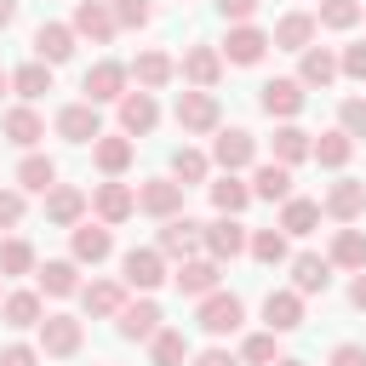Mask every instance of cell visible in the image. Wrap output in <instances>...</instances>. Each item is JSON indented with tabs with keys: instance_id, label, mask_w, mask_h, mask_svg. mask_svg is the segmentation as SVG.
I'll return each mask as SVG.
<instances>
[{
	"instance_id": "36",
	"label": "cell",
	"mask_w": 366,
	"mask_h": 366,
	"mask_svg": "<svg viewBox=\"0 0 366 366\" xmlns=\"http://www.w3.org/2000/svg\"><path fill=\"white\" fill-rule=\"evenodd\" d=\"M212 206H217V212H229V217H240V212L252 206V183H246L240 172H223V177L212 183Z\"/></svg>"
},
{
	"instance_id": "41",
	"label": "cell",
	"mask_w": 366,
	"mask_h": 366,
	"mask_svg": "<svg viewBox=\"0 0 366 366\" xmlns=\"http://www.w3.org/2000/svg\"><path fill=\"white\" fill-rule=\"evenodd\" d=\"M246 252H252L263 269H274V263L292 257V252H286V229H252V234H246Z\"/></svg>"
},
{
	"instance_id": "55",
	"label": "cell",
	"mask_w": 366,
	"mask_h": 366,
	"mask_svg": "<svg viewBox=\"0 0 366 366\" xmlns=\"http://www.w3.org/2000/svg\"><path fill=\"white\" fill-rule=\"evenodd\" d=\"M349 303L366 315V269H355V280H349Z\"/></svg>"
},
{
	"instance_id": "18",
	"label": "cell",
	"mask_w": 366,
	"mask_h": 366,
	"mask_svg": "<svg viewBox=\"0 0 366 366\" xmlns=\"http://www.w3.org/2000/svg\"><path fill=\"white\" fill-rule=\"evenodd\" d=\"M320 212H326V217H337V223H355V217L366 212V183H360V177H337V183L326 189Z\"/></svg>"
},
{
	"instance_id": "57",
	"label": "cell",
	"mask_w": 366,
	"mask_h": 366,
	"mask_svg": "<svg viewBox=\"0 0 366 366\" xmlns=\"http://www.w3.org/2000/svg\"><path fill=\"white\" fill-rule=\"evenodd\" d=\"M269 366H303V360H292V355H274V360H269Z\"/></svg>"
},
{
	"instance_id": "9",
	"label": "cell",
	"mask_w": 366,
	"mask_h": 366,
	"mask_svg": "<svg viewBox=\"0 0 366 366\" xmlns=\"http://www.w3.org/2000/svg\"><path fill=\"white\" fill-rule=\"evenodd\" d=\"M252 160H257V137H252L246 126H229V132L212 137V166H223V172H246Z\"/></svg>"
},
{
	"instance_id": "43",
	"label": "cell",
	"mask_w": 366,
	"mask_h": 366,
	"mask_svg": "<svg viewBox=\"0 0 366 366\" xmlns=\"http://www.w3.org/2000/svg\"><path fill=\"white\" fill-rule=\"evenodd\" d=\"M34 263H40V257H34L29 240H17V234L0 240V280H6V274H34Z\"/></svg>"
},
{
	"instance_id": "32",
	"label": "cell",
	"mask_w": 366,
	"mask_h": 366,
	"mask_svg": "<svg viewBox=\"0 0 366 366\" xmlns=\"http://www.w3.org/2000/svg\"><path fill=\"white\" fill-rule=\"evenodd\" d=\"M349 154H355V137L337 126V132H320L315 143H309V160H320L326 172H343L349 166Z\"/></svg>"
},
{
	"instance_id": "59",
	"label": "cell",
	"mask_w": 366,
	"mask_h": 366,
	"mask_svg": "<svg viewBox=\"0 0 366 366\" xmlns=\"http://www.w3.org/2000/svg\"><path fill=\"white\" fill-rule=\"evenodd\" d=\"M360 17H366V6H360Z\"/></svg>"
},
{
	"instance_id": "13",
	"label": "cell",
	"mask_w": 366,
	"mask_h": 366,
	"mask_svg": "<svg viewBox=\"0 0 366 366\" xmlns=\"http://www.w3.org/2000/svg\"><path fill=\"white\" fill-rule=\"evenodd\" d=\"M137 212H149V217H177L183 212V183L177 177H149V183H137Z\"/></svg>"
},
{
	"instance_id": "17",
	"label": "cell",
	"mask_w": 366,
	"mask_h": 366,
	"mask_svg": "<svg viewBox=\"0 0 366 366\" xmlns=\"http://www.w3.org/2000/svg\"><path fill=\"white\" fill-rule=\"evenodd\" d=\"M69 29H74V34H86L92 46H109L120 23H114L109 0H80V6H74V23H69Z\"/></svg>"
},
{
	"instance_id": "51",
	"label": "cell",
	"mask_w": 366,
	"mask_h": 366,
	"mask_svg": "<svg viewBox=\"0 0 366 366\" xmlns=\"http://www.w3.org/2000/svg\"><path fill=\"white\" fill-rule=\"evenodd\" d=\"M217 17L223 23H252L257 17V0H217Z\"/></svg>"
},
{
	"instance_id": "40",
	"label": "cell",
	"mask_w": 366,
	"mask_h": 366,
	"mask_svg": "<svg viewBox=\"0 0 366 366\" xmlns=\"http://www.w3.org/2000/svg\"><path fill=\"white\" fill-rule=\"evenodd\" d=\"M315 223H320V200H297V194L280 200V229L286 234H315Z\"/></svg>"
},
{
	"instance_id": "33",
	"label": "cell",
	"mask_w": 366,
	"mask_h": 366,
	"mask_svg": "<svg viewBox=\"0 0 366 366\" xmlns=\"http://www.w3.org/2000/svg\"><path fill=\"white\" fill-rule=\"evenodd\" d=\"M172 74H177V63H172L166 51H137V63H132V80H137L143 92H160V86H172Z\"/></svg>"
},
{
	"instance_id": "30",
	"label": "cell",
	"mask_w": 366,
	"mask_h": 366,
	"mask_svg": "<svg viewBox=\"0 0 366 366\" xmlns=\"http://www.w3.org/2000/svg\"><path fill=\"white\" fill-rule=\"evenodd\" d=\"M40 315H46L40 292H6V297H0V320H6L11 332H29V326H40Z\"/></svg>"
},
{
	"instance_id": "19",
	"label": "cell",
	"mask_w": 366,
	"mask_h": 366,
	"mask_svg": "<svg viewBox=\"0 0 366 366\" xmlns=\"http://www.w3.org/2000/svg\"><path fill=\"white\" fill-rule=\"evenodd\" d=\"M69 252H74V263H103L109 252H114V234H109V223H74L69 229Z\"/></svg>"
},
{
	"instance_id": "31",
	"label": "cell",
	"mask_w": 366,
	"mask_h": 366,
	"mask_svg": "<svg viewBox=\"0 0 366 366\" xmlns=\"http://www.w3.org/2000/svg\"><path fill=\"white\" fill-rule=\"evenodd\" d=\"M297 80H303V86H320V92H326V86L337 80V51H332V46H303Z\"/></svg>"
},
{
	"instance_id": "35",
	"label": "cell",
	"mask_w": 366,
	"mask_h": 366,
	"mask_svg": "<svg viewBox=\"0 0 366 366\" xmlns=\"http://www.w3.org/2000/svg\"><path fill=\"white\" fill-rule=\"evenodd\" d=\"M51 183H57V160L51 154H23L17 160V189L23 194H46Z\"/></svg>"
},
{
	"instance_id": "14",
	"label": "cell",
	"mask_w": 366,
	"mask_h": 366,
	"mask_svg": "<svg viewBox=\"0 0 366 366\" xmlns=\"http://www.w3.org/2000/svg\"><path fill=\"white\" fill-rule=\"evenodd\" d=\"M177 74H183L189 86H200V92H212V86L223 80V51L200 40V46H189V51H183V63H177Z\"/></svg>"
},
{
	"instance_id": "12",
	"label": "cell",
	"mask_w": 366,
	"mask_h": 366,
	"mask_svg": "<svg viewBox=\"0 0 366 366\" xmlns=\"http://www.w3.org/2000/svg\"><path fill=\"white\" fill-rule=\"evenodd\" d=\"M114 109H120V132H126V137H149V132L160 126V103H154V92H143V86L126 92Z\"/></svg>"
},
{
	"instance_id": "37",
	"label": "cell",
	"mask_w": 366,
	"mask_h": 366,
	"mask_svg": "<svg viewBox=\"0 0 366 366\" xmlns=\"http://www.w3.org/2000/svg\"><path fill=\"white\" fill-rule=\"evenodd\" d=\"M326 263L332 269H366V229H337Z\"/></svg>"
},
{
	"instance_id": "7",
	"label": "cell",
	"mask_w": 366,
	"mask_h": 366,
	"mask_svg": "<svg viewBox=\"0 0 366 366\" xmlns=\"http://www.w3.org/2000/svg\"><path fill=\"white\" fill-rule=\"evenodd\" d=\"M160 320H166V315H160V303L143 292L137 303H120V315H114V332H120L126 343H149V337L160 332Z\"/></svg>"
},
{
	"instance_id": "42",
	"label": "cell",
	"mask_w": 366,
	"mask_h": 366,
	"mask_svg": "<svg viewBox=\"0 0 366 366\" xmlns=\"http://www.w3.org/2000/svg\"><path fill=\"white\" fill-rule=\"evenodd\" d=\"M11 92H17L23 103L46 97V92H51V63H40V57H34V63H23V69L11 74Z\"/></svg>"
},
{
	"instance_id": "1",
	"label": "cell",
	"mask_w": 366,
	"mask_h": 366,
	"mask_svg": "<svg viewBox=\"0 0 366 366\" xmlns=\"http://www.w3.org/2000/svg\"><path fill=\"white\" fill-rule=\"evenodd\" d=\"M194 320H200V332H206V337H229V332H240L246 303H240L234 292H206V297H200V309H194Z\"/></svg>"
},
{
	"instance_id": "20",
	"label": "cell",
	"mask_w": 366,
	"mask_h": 366,
	"mask_svg": "<svg viewBox=\"0 0 366 366\" xmlns=\"http://www.w3.org/2000/svg\"><path fill=\"white\" fill-rule=\"evenodd\" d=\"M103 132V114H97V103H69V109H57V137H69V143H92Z\"/></svg>"
},
{
	"instance_id": "45",
	"label": "cell",
	"mask_w": 366,
	"mask_h": 366,
	"mask_svg": "<svg viewBox=\"0 0 366 366\" xmlns=\"http://www.w3.org/2000/svg\"><path fill=\"white\" fill-rule=\"evenodd\" d=\"M315 23H320V29H355V23H360V0H320Z\"/></svg>"
},
{
	"instance_id": "39",
	"label": "cell",
	"mask_w": 366,
	"mask_h": 366,
	"mask_svg": "<svg viewBox=\"0 0 366 366\" xmlns=\"http://www.w3.org/2000/svg\"><path fill=\"white\" fill-rule=\"evenodd\" d=\"M183 360H189V337L177 326H160L149 337V366H183Z\"/></svg>"
},
{
	"instance_id": "50",
	"label": "cell",
	"mask_w": 366,
	"mask_h": 366,
	"mask_svg": "<svg viewBox=\"0 0 366 366\" xmlns=\"http://www.w3.org/2000/svg\"><path fill=\"white\" fill-rule=\"evenodd\" d=\"M337 74H349V80H366V40H360V46H343V57H337Z\"/></svg>"
},
{
	"instance_id": "15",
	"label": "cell",
	"mask_w": 366,
	"mask_h": 366,
	"mask_svg": "<svg viewBox=\"0 0 366 366\" xmlns=\"http://www.w3.org/2000/svg\"><path fill=\"white\" fill-rule=\"evenodd\" d=\"M132 154H137V143H132L126 132H97V137H92V160H97L103 177H126Z\"/></svg>"
},
{
	"instance_id": "47",
	"label": "cell",
	"mask_w": 366,
	"mask_h": 366,
	"mask_svg": "<svg viewBox=\"0 0 366 366\" xmlns=\"http://www.w3.org/2000/svg\"><path fill=\"white\" fill-rule=\"evenodd\" d=\"M274 337H280V332H252V337L240 343V360H252V366H269V360L280 355V349H274Z\"/></svg>"
},
{
	"instance_id": "58",
	"label": "cell",
	"mask_w": 366,
	"mask_h": 366,
	"mask_svg": "<svg viewBox=\"0 0 366 366\" xmlns=\"http://www.w3.org/2000/svg\"><path fill=\"white\" fill-rule=\"evenodd\" d=\"M6 92H11V74H6V69H0V97H6Z\"/></svg>"
},
{
	"instance_id": "56",
	"label": "cell",
	"mask_w": 366,
	"mask_h": 366,
	"mask_svg": "<svg viewBox=\"0 0 366 366\" xmlns=\"http://www.w3.org/2000/svg\"><path fill=\"white\" fill-rule=\"evenodd\" d=\"M6 23H17V0H0V29Z\"/></svg>"
},
{
	"instance_id": "11",
	"label": "cell",
	"mask_w": 366,
	"mask_h": 366,
	"mask_svg": "<svg viewBox=\"0 0 366 366\" xmlns=\"http://www.w3.org/2000/svg\"><path fill=\"white\" fill-rule=\"evenodd\" d=\"M120 280H126L132 292H154V286L166 280V257H160L154 246H132V252L120 257Z\"/></svg>"
},
{
	"instance_id": "28",
	"label": "cell",
	"mask_w": 366,
	"mask_h": 366,
	"mask_svg": "<svg viewBox=\"0 0 366 366\" xmlns=\"http://www.w3.org/2000/svg\"><path fill=\"white\" fill-rule=\"evenodd\" d=\"M0 132H6V143H17V149H34V143L46 137V120H40V109H29V103H17V109H6V120H0Z\"/></svg>"
},
{
	"instance_id": "21",
	"label": "cell",
	"mask_w": 366,
	"mask_h": 366,
	"mask_svg": "<svg viewBox=\"0 0 366 366\" xmlns=\"http://www.w3.org/2000/svg\"><path fill=\"white\" fill-rule=\"evenodd\" d=\"M86 206H92V200H86L74 183H51V189H46V223H57V229H74V223L86 217Z\"/></svg>"
},
{
	"instance_id": "4",
	"label": "cell",
	"mask_w": 366,
	"mask_h": 366,
	"mask_svg": "<svg viewBox=\"0 0 366 366\" xmlns=\"http://www.w3.org/2000/svg\"><path fill=\"white\" fill-rule=\"evenodd\" d=\"M246 223L240 217H229V212H217V223H206L200 229V246H206V257H217V263H234L240 252H246Z\"/></svg>"
},
{
	"instance_id": "29",
	"label": "cell",
	"mask_w": 366,
	"mask_h": 366,
	"mask_svg": "<svg viewBox=\"0 0 366 366\" xmlns=\"http://www.w3.org/2000/svg\"><path fill=\"white\" fill-rule=\"evenodd\" d=\"M80 303L92 320H114L126 303V280H92V286H80Z\"/></svg>"
},
{
	"instance_id": "46",
	"label": "cell",
	"mask_w": 366,
	"mask_h": 366,
	"mask_svg": "<svg viewBox=\"0 0 366 366\" xmlns=\"http://www.w3.org/2000/svg\"><path fill=\"white\" fill-rule=\"evenodd\" d=\"M109 11H114L120 29H149V23H154V0H114Z\"/></svg>"
},
{
	"instance_id": "44",
	"label": "cell",
	"mask_w": 366,
	"mask_h": 366,
	"mask_svg": "<svg viewBox=\"0 0 366 366\" xmlns=\"http://www.w3.org/2000/svg\"><path fill=\"white\" fill-rule=\"evenodd\" d=\"M206 172H212V154H200V149H177L172 154V177L189 189V183H206Z\"/></svg>"
},
{
	"instance_id": "26",
	"label": "cell",
	"mask_w": 366,
	"mask_h": 366,
	"mask_svg": "<svg viewBox=\"0 0 366 366\" xmlns=\"http://www.w3.org/2000/svg\"><path fill=\"white\" fill-rule=\"evenodd\" d=\"M315 11H286L280 23H274V34H269V46H280V51H303V46H315Z\"/></svg>"
},
{
	"instance_id": "24",
	"label": "cell",
	"mask_w": 366,
	"mask_h": 366,
	"mask_svg": "<svg viewBox=\"0 0 366 366\" xmlns=\"http://www.w3.org/2000/svg\"><path fill=\"white\" fill-rule=\"evenodd\" d=\"M286 263H292V292L315 297V292L332 286V263H326L320 252H297V257H286Z\"/></svg>"
},
{
	"instance_id": "8",
	"label": "cell",
	"mask_w": 366,
	"mask_h": 366,
	"mask_svg": "<svg viewBox=\"0 0 366 366\" xmlns=\"http://www.w3.org/2000/svg\"><path fill=\"white\" fill-rule=\"evenodd\" d=\"M80 343H86V326L74 315H40V355L69 360V355H80Z\"/></svg>"
},
{
	"instance_id": "3",
	"label": "cell",
	"mask_w": 366,
	"mask_h": 366,
	"mask_svg": "<svg viewBox=\"0 0 366 366\" xmlns=\"http://www.w3.org/2000/svg\"><path fill=\"white\" fill-rule=\"evenodd\" d=\"M217 92H200V86H189V92H177V126L189 132V137H206V132H217Z\"/></svg>"
},
{
	"instance_id": "49",
	"label": "cell",
	"mask_w": 366,
	"mask_h": 366,
	"mask_svg": "<svg viewBox=\"0 0 366 366\" xmlns=\"http://www.w3.org/2000/svg\"><path fill=\"white\" fill-rule=\"evenodd\" d=\"M23 223V189H0V234Z\"/></svg>"
},
{
	"instance_id": "52",
	"label": "cell",
	"mask_w": 366,
	"mask_h": 366,
	"mask_svg": "<svg viewBox=\"0 0 366 366\" xmlns=\"http://www.w3.org/2000/svg\"><path fill=\"white\" fill-rule=\"evenodd\" d=\"M0 366H40V349L34 343H6L0 349Z\"/></svg>"
},
{
	"instance_id": "34",
	"label": "cell",
	"mask_w": 366,
	"mask_h": 366,
	"mask_svg": "<svg viewBox=\"0 0 366 366\" xmlns=\"http://www.w3.org/2000/svg\"><path fill=\"white\" fill-rule=\"evenodd\" d=\"M269 143H274V160H280V166H297V160H309V143H315V137H309L297 120H280Z\"/></svg>"
},
{
	"instance_id": "6",
	"label": "cell",
	"mask_w": 366,
	"mask_h": 366,
	"mask_svg": "<svg viewBox=\"0 0 366 366\" xmlns=\"http://www.w3.org/2000/svg\"><path fill=\"white\" fill-rule=\"evenodd\" d=\"M126 80H132V69L114 63V57H103V63L86 69L80 92H86V103H120V97H126Z\"/></svg>"
},
{
	"instance_id": "48",
	"label": "cell",
	"mask_w": 366,
	"mask_h": 366,
	"mask_svg": "<svg viewBox=\"0 0 366 366\" xmlns=\"http://www.w3.org/2000/svg\"><path fill=\"white\" fill-rule=\"evenodd\" d=\"M337 126L360 143V137H366V97H343V103H337Z\"/></svg>"
},
{
	"instance_id": "23",
	"label": "cell",
	"mask_w": 366,
	"mask_h": 366,
	"mask_svg": "<svg viewBox=\"0 0 366 366\" xmlns=\"http://www.w3.org/2000/svg\"><path fill=\"white\" fill-rule=\"evenodd\" d=\"M263 326H269V332H297V326H303V292H292V286L269 292V297H263Z\"/></svg>"
},
{
	"instance_id": "5",
	"label": "cell",
	"mask_w": 366,
	"mask_h": 366,
	"mask_svg": "<svg viewBox=\"0 0 366 366\" xmlns=\"http://www.w3.org/2000/svg\"><path fill=\"white\" fill-rule=\"evenodd\" d=\"M217 51H223V63L252 69V63H263V51H269V29H257V23H229V40H223Z\"/></svg>"
},
{
	"instance_id": "38",
	"label": "cell",
	"mask_w": 366,
	"mask_h": 366,
	"mask_svg": "<svg viewBox=\"0 0 366 366\" xmlns=\"http://www.w3.org/2000/svg\"><path fill=\"white\" fill-rule=\"evenodd\" d=\"M286 194H292V166L269 160L252 172V200H286Z\"/></svg>"
},
{
	"instance_id": "25",
	"label": "cell",
	"mask_w": 366,
	"mask_h": 366,
	"mask_svg": "<svg viewBox=\"0 0 366 366\" xmlns=\"http://www.w3.org/2000/svg\"><path fill=\"white\" fill-rule=\"evenodd\" d=\"M34 280L46 297H74L80 292V263L74 257H51V263H34Z\"/></svg>"
},
{
	"instance_id": "2",
	"label": "cell",
	"mask_w": 366,
	"mask_h": 366,
	"mask_svg": "<svg viewBox=\"0 0 366 366\" xmlns=\"http://www.w3.org/2000/svg\"><path fill=\"white\" fill-rule=\"evenodd\" d=\"M303 97H309V86L297 80V74H274V80H263V114L269 120H297L303 114Z\"/></svg>"
},
{
	"instance_id": "22",
	"label": "cell",
	"mask_w": 366,
	"mask_h": 366,
	"mask_svg": "<svg viewBox=\"0 0 366 366\" xmlns=\"http://www.w3.org/2000/svg\"><path fill=\"white\" fill-rule=\"evenodd\" d=\"M217 257H183L177 269H172V280H177V292L183 297H206V292H217Z\"/></svg>"
},
{
	"instance_id": "54",
	"label": "cell",
	"mask_w": 366,
	"mask_h": 366,
	"mask_svg": "<svg viewBox=\"0 0 366 366\" xmlns=\"http://www.w3.org/2000/svg\"><path fill=\"white\" fill-rule=\"evenodd\" d=\"M189 366H240V360H234L229 349H200V355H194Z\"/></svg>"
},
{
	"instance_id": "16",
	"label": "cell",
	"mask_w": 366,
	"mask_h": 366,
	"mask_svg": "<svg viewBox=\"0 0 366 366\" xmlns=\"http://www.w3.org/2000/svg\"><path fill=\"white\" fill-rule=\"evenodd\" d=\"M200 229H206V223H194V217H183V212H177V217H166V223H160V240H154V252L183 263V257H194V246H200Z\"/></svg>"
},
{
	"instance_id": "27",
	"label": "cell",
	"mask_w": 366,
	"mask_h": 366,
	"mask_svg": "<svg viewBox=\"0 0 366 366\" xmlns=\"http://www.w3.org/2000/svg\"><path fill=\"white\" fill-rule=\"evenodd\" d=\"M34 57L51 63V69L69 63V57H74V29H69V23H40V29H34Z\"/></svg>"
},
{
	"instance_id": "10",
	"label": "cell",
	"mask_w": 366,
	"mask_h": 366,
	"mask_svg": "<svg viewBox=\"0 0 366 366\" xmlns=\"http://www.w3.org/2000/svg\"><path fill=\"white\" fill-rule=\"evenodd\" d=\"M92 212H97V223H126L132 212H137V189L132 183H120V177H109V183H97L92 189Z\"/></svg>"
},
{
	"instance_id": "53",
	"label": "cell",
	"mask_w": 366,
	"mask_h": 366,
	"mask_svg": "<svg viewBox=\"0 0 366 366\" xmlns=\"http://www.w3.org/2000/svg\"><path fill=\"white\" fill-rule=\"evenodd\" d=\"M332 366H366V343H337L332 349Z\"/></svg>"
}]
</instances>
